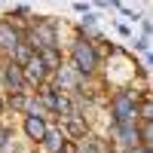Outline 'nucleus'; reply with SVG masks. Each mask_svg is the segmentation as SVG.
Wrapping results in <instances>:
<instances>
[{
	"label": "nucleus",
	"mask_w": 153,
	"mask_h": 153,
	"mask_svg": "<svg viewBox=\"0 0 153 153\" xmlns=\"http://www.w3.org/2000/svg\"><path fill=\"white\" fill-rule=\"evenodd\" d=\"M68 129H71L74 135H83V132H86V126H83L80 120H76V117H71V120H68Z\"/></svg>",
	"instance_id": "obj_11"
},
{
	"label": "nucleus",
	"mask_w": 153,
	"mask_h": 153,
	"mask_svg": "<svg viewBox=\"0 0 153 153\" xmlns=\"http://www.w3.org/2000/svg\"><path fill=\"white\" fill-rule=\"evenodd\" d=\"M22 80H25V76H22V68H19V65H9V68H6V83H9L12 89H19Z\"/></svg>",
	"instance_id": "obj_8"
},
{
	"label": "nucleus",
	"mask_w": 153,
	"mask_h": 153,
	"mask_svg": "<svg viewBox=\"0 0 153 153\" xmlns=\"http://www.w3.org/2000/svg\"><path fill=\"white\" fill-rule=\"evenodd\" d=\"M74 65H76V71L80 74H92L95 71V65H98V55H95V49H92V43H74Z\"/></svg>",
	"instance_id": "obj_2"
},
{
	"label": "nucleus",
	"mask_w": 153,
	"mask_h": 153,
	"mask_svg": "<svg viewBox=\"0 0 153 153\" xmlns=\"http://www.w3.org/2000/svg\"><path fill=\"white\" fill-rule=\"evenodd\" d=\"M12 52H16V61H19V65H28V58H31V49H28V46H22V43H19Z\"/></svg>",
	"instance_id": "obj_9"
},
{
	"label": "nucleus",
	"mask_w": 153,
	"mask_h": 153,
	"mask_svg": "<svg viewBox=\"0 0 153 153\" xmlns=\"http://www.w3.org/2000/svg\"><path fill=\"white\" fill-rule=\"evenodd\" d=\"M43 141H46V147H49V150H58V135L46 132V135H43Z\"/></svg>",
	"instance_id": "obj_13"
},
{
	"label": "nucleus",
	"mask_w": 153,
	"mask_h": 153,
	"mask_svg": "<svg viewBox=\"0 0 153 153\" xmlns=\"http://www.w3.org/2000/svg\"><path fill=\"white\" fill-rule=\"evenodd\" d=\"M0 107H3V101H0Z\"/></svg>",
	"instance_id": "obj_16"
},
{
	"label": "nucleus",
	"mask_w": 153,
	"mask_h": 153,
	"mask_svg": "<svg viewBox=\"0 0 153 153\" xmlns=\"http://www.w3.org/2000/svg\"><path fill=\"white\" fill-rule=\"evenodd\" d=\"M34 46L52 49V46H55V31L49 28V25H37V28H34Z\"/></svg>",
	"instance_id": "obj_4"
},
{
	"label": "nucleus",
	"mask_w": 153,
	"mask_h": 153,
	"mask_svg": "<svg viewBox=\"0 0 153 153\" xmlns=\"http://www.w3.org/2000/svg\"><path fill=\"white\" fill-rule=\"evenodd\" d=\"M25 80H31V83H43L46 80V68H43V61H40V55H31L28 58V65H25Z\"/></svg>",
	"instance_id": "obj_3"
},
{
	"label": "nucleus",
	"mask_w": 153,
	"mask_h": 153,
	"mask_svg": "<svg viewBox=\"0 0 153 153\" xmlns=\"http://www.w3.org/2000/svg\"><path fill=\"white\" fill-rule=\"evenodd\" d=\"M138 138H144V150L150 147V141H153V129H150V123L144 120V126H141V132H138Z\"/></svg>",
	"instance_id": "obj_10"
},
{
	"label": "nucleus",
	"mask_w": 153,
	"mask_h": 153,
	"mask_svg": "<svg viewBox=\"0 0 153 153\" xmlns=\"http://www.w3.org/2000/svg\"><path fill=\"white\" fill-rule=\"evenodd\" d=\"M40 61H43L46 71H49V68H61V58H58L55 49H43V52H40Z\"/></svg>",
	"instance_id": "obj_7"
},
{
	"label": "nucleus",
	"mask_w": 153,
	"mask_h": 153,
	"mask_svg": "<svg viewBox=\"0 0 153 153\" xmlns=\"http://www.w3.org/2000/svg\"><path fill=\"white\" fill-rule=\"evenodd\" d=\"M135 117H138V104H135V98L126 95V92H120L117 98H113V120H117V126H132Z\"/></svg>",
	"instance_id": "obj_1"
},
{
	"label": "nucleus",
	"mask_w": 153,
	"mask_h": 153,
	"mask_svg": "<svg viewBox=\"0 0 153 153\" xmlns=\"http://www.w3.org/2000/svg\"><path fill=\"white\" fill-rule=\"evenodd\" d=\"M83 153H98V150H95V144H89V147H86Z\"/></svg>",
	"instance_id": "obj_15"
},
{
	"label": "nucleus",
	"mask_w": 153,
	"mask_h": 153,
	"mask_svg": "<svg viewBox=\"0 0 153 153\" xmlns=\"http://www.w3.org/2000/svg\"><path fill=\"white\" fill-rule=\"evenodd\" d=\"M55 110H58V113H71V101H68V98H58Z\"/></svg>",
	"instance_id": "obj_14"
},
{
	"label": "nucleus",
	"mask_w": 153,
	"mask_h": 153,
	"mask_svg": "<svg viewBox=\"0 0 153 153\" xmlns=\"http://www.w3.org/2000/svg\"><path fill=\"white\" fill-rule=\"evenodd\" d=\"M25 132H28L31 141H43V135H46V123L40 117H28L25 120Z\"/></svg>",
	"instance_id": "obj_6"
},
{
	"label": "nucleus",
	"mask_w": 153,
	"mask_h": 153,
	"mask_svg": "<svg viewBox=\"0 0 153 153\" xmlns=\"http://www.w3.org/2000/svg\"><path fill=\"white\" fill-rule=\"evenodd\" d=\"M43 101H46L49 107H55V104H58V95H55V89H43Z\"/></svg>",
	"instance_id": "obj_12"
},
{
	"label": "nucleus",
	"mask_w": 153,
	"mask_h": 153,
	"mask_svg": "<svg viewBox=\"0 0 153 153\" xmlns=\"http://www.w3.org/2000/svg\"><path fill=\"white\" fill-rule=\"evenodd\" d=\"M0 46L3 49H16L19 46V31L9 22H0Z\"/></svg>",
	"instance_id": "obj_5"
}]
</instances>
